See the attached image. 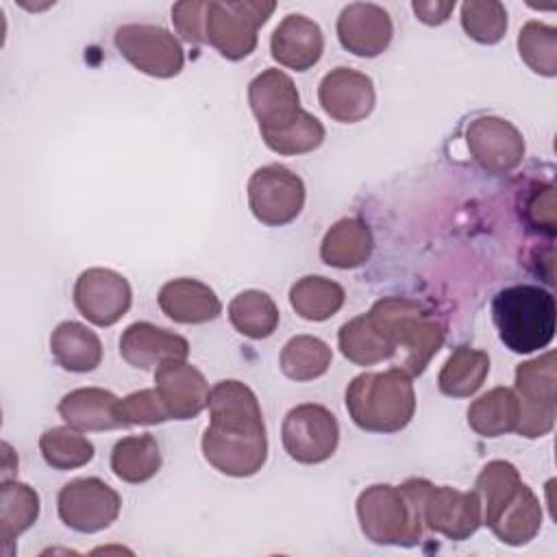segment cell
<instances>
[{
    "instance_id": "obj_15",
    "label": "cell",
    "mask_w": 557,
    "mask_h": 557,
    "mask_svg": "<svg viewBox=\"0 0 557 557\" xmlns=\"http://www.w3.org/2000/svg\"><path fill=\"white\" fill-rule=\"evenodd\" d=\"M466 144L472 159L490 174H507L522 163L524 137L507 120L483 115L468 124Z\"/></svg>"
},
{
    "instance_id": "obj_29",
    "label": "cell",
    "mask_w": 557,
    "mask_h": 557,
    "mask_svg": "<svg viewBox=\"0 0 557 557\" xmlns=\"http://www.w3.org/2000/svg\"><path fill=\"white\" fill-rule=\"evenodd\" d=\"M490 374V355L476 348L459 346L450 352L440 370V392L453 398H468L483 385Z\"/></svg>"
},
{
    "instance_id": "obj_12",
    "label": "cell",
    "mask_w": 557,
    "mask_h": 557,
    "mask_svg": "<svg viewBox=\"0 0 557 557\" xmlns=\"http://www.w3.org/2000/svg\"><path fill=\"white\" fill-rule=\"evenodd\" d=\"M59 518L76 533L109 529L122 509L120 494L102 479L87 476L65 483L57 496Z\"/></svg>"
},
{
    "instance_id": "obj_16",
    "label": "cell",
    "mask_w": 557,
    "mask_h": 557,
    "mask_svg": "<svg viewBox=\"0 0 557 557\" xmlns=\"http://www.w3.org/2000/svg\"><path fill=\"white\" fill-rule=\"evenodd\" d=\"M320 107L329 117L342 124L366 120L376 102L374 83L368 74L352 67H335L318 85Z\"/></svg>"
},
{
    "instance_id": "obj_13",
    "label": "cell",
    "mask_w": 557,
    "mask_h": 557,
    "mask_svg": "<svg viewBox=\"0 0 557 557\" xmlns=\"http://www.w3.org/2000/svg\"><path fill=\"white\" fill-rule=\"evenodd\" d=\"M133 302L128 281L109 268H89L74 283V305L96 326H111L126 315Z\"/></svg>"
},
{
    "instance_id": "obj_21",
    "label": "cell",
    "mask_w": 557,
    "mask_h": 557,
    "mask_svg": "<svg viewBox=\"0 0 557 557\" xmlns=\"http://www.w3.org/2000/svg\"><path fill=\"white\" fill-rule=\"evenodd\" d=\"M120 398L102 387H78L59 400V416L76 431L126 429L120 416Z\"/></svg>"
},
{
    "instance_id": "obj_27",
    "label": "cell",
    "mask_w": 557,
    "mask_h": 557,
    "mask_svg": "<svg viewBox=\"0 0 557 557\" xmlns=\"http://www.w3.org/2000/svg\"><path fill=\"white\" fill-rule=\"evenodd\" d=\"M161 468V450L150 433L128 435L111 450V470L124 483L150 481Z\"/></svg>"
},
{
    "instance_id": "obj_10",
    "label": "cell",
    "mask_w": 557,
    "mask_h": 557,
    "mask_svg": "<svg viewBox=\"0 0 557 557\" xmlns=\"http://www.w3.org/2000/svg\"><path fill=\"white\" fill-rule=\"evenodd\" d=\"M305 205V183L289 168L272 163L252 172L248 181V207L265 226H285Z\"/></svg>"
},
{
    "instance_id": "obj_14",
    "label": "cell",
    "mask_w": 557,
    "mask_h": 557,
    "mask_svg": "<svg viewBox=\"0 0 557 557\" xmlns=\"http://www.w3.org/2000/svg\"><path fill=\"white\" fill-rule=\"evenodd\" d=\"M422 518L424 527L431 531L461 542L476 533L483 522L481 500L476 492H463L450 485H433L429 481L422 500Z\"/></svg>"
},
{
    "instance_id": "obj_6",
    "label": "cell",
    "mask_w": 557,
    "mask_h": 557,
    "mask_svg": "<svg viewBox=\"0 0 557 557\" xmlns=\"http://www.w3.org/2000/svg\"><path fill=\"white\" fill-rule=\"evenodd\" d=\"M350 420L370 433H396L416 413L411 376L400 368L357 374L346 387Z\"/></svg>"
},
{
    "instance_id": "obj_26",
    "label": "cell",
    "mask_w": 557,
    "mask_h": 557,
    "mask_svg": "<svg viewBox=\"0 0 557 557\" xmlns=\"http://www.w3.org/2000/svg\"><path fill=\"white\" fill-rule=\"evenodd\" d=\"M39 516V494L20 481H2L0 487V544L11 555L15 540L28 531Z\"/></svg>"
},
{
    "instance_id": "obj_18",
    "label": "cell",
    "mask_w": 557,
    "mask_h": 557,
    "mask_svg": "<svg viewBox=\"0 0 557 557\" xmlns=\"http://www.w3.org/2000/svg\"><path fill=\"white\" fill-rule=\"evenodd\" d=\"M394 35L389 13L372 2H350L339 11L337 39L355 57H379L387 50Z\"/></svg>"
},
{
    "instance_id": "obj_30",
    "label": "cell",
    "mask_w": 557,
    "mask_h": 557,
    "mask_svg": "<svg viewBox=\"0 0 557 557\" xmlns=\"http://www.w3.org/2000/svg\"><path fill=\"white\" fill-rule=\"evenodd\" d=\"M337 346L342 355L357 366H374L394 357V346L374 326L368 313L342 324L337 333Z\"/></svg>"
},
{
    "instance_id": "obj_11",
    "label": "cell",
    "mask_w": 557,
    "mask_h": 557,
    "mask_svg": "<svg viewBox=\"0 0 557 557\" xmlns=\"http://www.w3.org/2000/svg\"><path fill=\"white\" fill-rule=\"evenodd\" d=\"M117 52L141 74L172 78L183 70L181 41L165 28L152 24H124L113 35Z\"/></svg>"
},
{
    "instance_id": "obj_2",
    "label": "cell",
    "mask_w": 557,
    "mask_h": 557,
    "mask_svg": "<svg viewBox=\"0 0 557 557\" xmlns=\"http://www.w3.org/2000/svg\"><path fill=\"white\" fill-rule=\"evenodd\" d=\"M248 104L261 139L276 154H305L324 141L322 122L300 107L298 89L283 70L257 74L248 85Z\"/></svg>"
},
{
    "instance_id": "obj_31",
    "label": "cell",
    "mask_w": 557,
    "mask_h": 557,
    "mask_svg": "<svg viewBox=\"0 0 557 557\" xmlns=\"http://www.w3.org/2000/svg\"><path fill=\"white\" fill-rule=\"evenodd\" d=\"M276 302L259 289H246L228 302V320L237 333L250 339H265L278 326Z\"/></svg>"
},
{
    "instance_id": "obj_37",
    "label": "cell",
    "mask_w": 557,
    "mask_h": 557,
    "mask_svg": "<svg viewBox=\"0 0 557 557\" xmlns=\"http://www.w3.org/2000/svg\"><path fill=\"white\" fill-rule=\"evenodd\" d=\"M117 407H120V416L126 426L161 424V422L170 420V413H168L157 387L133 392V394L120 398Z\"/></svg>"
},
{
    "instance_id": "obj_38",
    "label": "cell",
    "mask_w": 557,
    "mask_h": 557,
    "mask_svg": "<svg viewBox=\"0 0 557 557\" xmlns=\"http://www.w3.org/2000/svg\"><path fill=\"white\" fill-rule=\"evenodd\" d=\"M205 9H207V2H202V0L176 2L172 7L174 28L187 44H194V46L207 44V39H205Z\"/></svg>"
},
{
    "instance_id": "obj_22",
    "label": "cell",
    "mask_w": 557,
    "mask_h": 557,
    "mask_svg": "<svg viewBox=\"0 0 557 557\" xmlns=\"http://www.w3.org/2000/svg\"><path fill=\"white\" fill-rule=\"evenodd\" d=\"M159 309L178 324H205L222 313V302L215 292L198 278L168 281L157 296Z\"/></svg>"
},
{
    "instance_id": "obj_28",
    "label": "cell",
    "mask_w": 557,
    "mask_h": 557,
    "mask_svg": "<svg viewBox=\"0 0 557 557\" xmlns=\"http://www.w3.org/2000/svg\"><path fill=\"white\" fill-rule=\"evenodd\" d=\"M344 287L331 278L309 274L289 287L292 309L309 322H324L333 318L344 305Z\"/></svg>"
},
{
    "instance_id": "obj_3",
    "label": "cell",
    "mask_w": 557,
    "mask_h": 557,
    "mask_svg": "<svg viewBox=\"0 0 557 557\" xmlns=\"http://www.w3.org/2000/svg\"><path fill=\"white\" fill-rule=\"evenodd\" d=\"M474 492L490 531L509 546L529 544L542 527V505L513 463L494 459L476 476Z\"/></svg>"
},
{
    "instance_id": "obj_32",
    "label": "cell",
    "mask_w": 557,
    "mask_h": 557,
    "mask_svg": "<svg viewBox=\"0 0 557 557\" xmlns=\"http://www.w3.org/2000/svg\"><path fill=\"white\" fill-rule=\"evenodd\" d=\"M333 361L331 346L313 335H296L281 350V372L292 381H313L322 376Z\"/></svg>"
},
{
    "instance_id": "obj_40",
    "label": "cell",
    "mask_w": 557,
    "mask_h": 557,
    "mask_svg": "<svg viewBox=\"0 0 557 557\" xmlns=\"http://www.w3.org/2000/svg\"><path fill=\"white\" fill-rule=\"evenodd\" d=\"M411 9H413V13H416V17L422 22V24H426V26H440V24H444L448 17H450V13L455 11V0H448V2H440V0H416L413 4H411Z\"/></svg>"
},
{
    "instance_id": "obj_39",
    "label": "cell",
    "mask_w": 557,
    "mask_h": 557,
    "mask_svg": "<svg viewBox=\"0 0 557 557\" xmlns=\"http://www.w3.org/2000/svg\"><path fill=\"white\" fill-rule=\"evenodd\" d=\"M524 218L531 226L548 233L550 237L555 235V187L553 185H542L537 187L524 205Z\"/></svg>"
},
{
    "instance_id": "obj_34",
    "label": "cell",
    "mask_w": 557,
    "mask_h": 557,
    "mask_svg": "<svg viewBox=\"0 0 557 557\" xmlns=\"http://www.w3.org/2000/svg\"><path fill=\"white\" fill-rule=\"evenodd\" d=\"M39 450L54 470H74L94 459V444L72 426H54L41 433Z\"/></svg>"
},
{
    "instance_id": "obj_1",
    "label": "cell",
    "mask_w": 557,
    "mask_h": 557,
    "mask_svg": "<svg viewBox=\"0 0 557 557\" xmlns=\"http://www.w3.org/2000/svg\"><path fill=\"white\" fill-rule=\"evenodd\" d=\"M207 407L211 418L200 440L205 459L226 476L257 474L268 459V435L255 392L235 379L218 381Z\"/></svg>"
},
{
    "instance_id": "obj_24",
    "label": "cell",
    "mask_w": 557,
    "mask_h": 557,
    "mask_svg": "<svg viewBox=\"0 0 557 557\" xmlns=\"http://www.w3.org/2000/svg\"><path fill=\"white\" fill-rule=\"evenodd\" d=\"M50 352L67 372H91L102 361L100 337L85 324L65 320L50 335Z\"/></svg>"
},
{
    "instance_id": "obj_20",
    "label": "cell",
    "mask_w": 557,
    "mask_h": 557,
    "mask_svg": "<svg viewBox=\"0 0 557 557\" xmlns=\"http://www.w3.org/2000/svg\"><path fill=\"white\" fill-rule=\"evenodd\" d=\"M270 52L278 65L305 72L313 67L324 52L322 28L307 15L289 13L272 30Z\"/></svg>"
},
{
    "instance_id": "obj_25",
    "label": "cell",
    "mask_w": 557,
    "mask_h": 557,
    "mask_svg": "<svg viewBox=\"0 0 557 557\" xmlns=\"http://www.w3.org/2000/svg\"><path fill=\"white\" fill-rule=\"evenodd\" d=\"M520 398L511 387H494L479 396L468 409V424L481 437H498L516 431Z\"/></svg>"
},
{
    "instance_id": "obj_19",
    "label": "cell",
    "mask_w": 557,
    "mask_h": 557,
    "mask_svg": "<svg viewBox=\"0 0 557 557\" xmlns=\"http://www.w3.org/2000/svg\"><path fill=\"white\" fill-rule=\"evenodd\" d=\"M122 359L139 370H157L163 361L187 359L189 344L183 335L150 322H133L120 335Z\"/></svg>"
},
{
    "instance_id": "obj_9",
    "label": "cell",
    "mask_w": 557,
    "mask_h": 557,
    "mask_svg": "<svg viewBox=\"0 0 557 557\" xmlns=\"http://www.w3.org/2000/svg\"><path fill=\"white\" fill-rule=\"evenodd\" d=\"M281 440L285 453L298 463H322L333 457L339 444L337 418L322 405L302 403L287 411Z\"/></svg>"
},
{
    "instance_id": "obj_33",
    "label": "cell",
    "mask_w": 557,
    "mask_h": 557,
    "mask_svg": "<svg viewBox=\"0 0 557 557\" xmlns=\"http://www.w3.org/2000/svg\"><path fill=\"white\" fill-rule=\"evenodd\" d=\"M555 352L548 350L516 368V394L520 403L557 407V372Z\"/></svg>"
},
{
    "instance_id": "obj_23",
    "label": "cell",
    "mask_w": 557,
    "mask_h": 557,
    "mask_svg": "<svg viewBox=\"0 0 557 557\" xmlns=\"http://www.w3.org/2000/svg\"><path fill=\"white\" fill-rule=\"evenodd\" d=\"M372 248L370 226L359 218H342L324 233L320 257L331 268L355 270L370 259Z\"/></svg>"
},
{
    "instance_id": "obj_35",
    "label": "cell",
    "mask_w": 557,
    "mask_h": 557,
    "mask_svg": "<svg viewBox=\"0 0 557 557\" xmlns=\"http://www.w3.org/2000/svg\"><path fill=\"white\" fill-rule=\"evenodd\" d=\"M518 52L520 59L542 76L557 74V28L550 24H542L537 20H529L518 35Z\"/></svg>"
},
{
    "instance_id": "obj_8",
    "label": "cell",
    "mask_w": 557,
    "mask_h": 557,
    "mask_svg": "<svg viewBox=\"0 0 557 557\" xmlns=\"http://www.w3.org/2000/svg\"><path fill=\"white\" fill-rule=\"evenodd\" d=\"M276 2L265 0H209L205 9V39L224 59H246L257 48V33L274 13Z\"/></svg>"
},
{
    "instance_id": "obj_7",
    "label": "cell",
    "mask_w": 557,
    "mask_h": 557,
    "mask_svg": "<svg viewBox=\"0 0 557 557\" xmlns=\"http://www.w3.org/2000/svg\"><path fill=\"white\" fill-rule=\"evenodd\" d=\"M492 320L511 352H535L555 337V296L537 285L505 287L492 300Z\"/></svg>"
},
{
    "instance_id": "obj_36",
    "label": "cell",
    "mask_w": 557,
    "mask_h": 557,
    "mask_svg": "<svg viewBox=\"0 0 557 557\" xmlns=\"http://www.w3.org/2000/svg\"><path fill=\"white\" fill-rule=\"evenodd\" d=\"M461 26L476 44L494 46L507 33V9L498 0H468L461 4Z\"/></svg>"
},
{
    "instance_id": "obj_4",
    "label": "cell",
    "mask_w": 557,
    "mask_h": 557,
    "mask_svg": "<svg viewBox=\"0 0 557 557\" xmlns=\"http://www.w3.org/2000/svg\"><path fill=\"white\" fill-rule=\"evenodd\" d=\"M426 479L400 485L374 483L357 496V520L366 540L383 546H416L422 540Z\"/></svg>"
},
{
    "instance_id": "obj_17",
    "label": "cell",
    "mask_w": 557,
    "mask_h": 557,
    "mask_svg": "<svg viewBox=\"0 0 557 557\" xmlns=\"http://www.w3.org/2000/svg\"><path fill=\"white\" fill-rule=\"evenodd\" d=\"M154 387L170 413V420H191L209 405L211 387L205 374L187 359L163 361L154 370Z\"/></svg>"
},
{
    "instance_id": "obj_5",
    "label": "cell",
    "mask_w": 557,
    "mask_h": 557,
    "mask_svg": "<svg viewBox=\"0 0 557 557\" xmlns=\"http://www.w3.org/2000/svg\"><path fill=\"white\" fill-rule=\"evenodd\" d=\"M368 318L394 346V368L409 376L426 370L446 337L444 324L435 313L413 298L385 296L370 307Z\"/></svg>"
}]
</instances>
